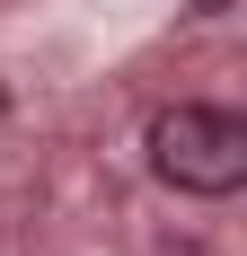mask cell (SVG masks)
<instances>
[{
  "label": "cell",
  "instance_id": "1",
  "mask_svg": "<svg viewBox=\"0 0 247 256\" xmlns=\"http://www.w3.org/2000/svg\"><path fill=\"white\" fill-rule=\"evenodd\" d=\"M150 177L168 194L221 204L247 186V124L230 106H159L150 115Z\"/></svg>",
  "mask_w": 247,
  "mask_h": 256
}]
</instances>
